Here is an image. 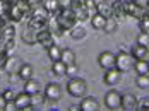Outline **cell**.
<instances>
[{
  "mask_svg": "<svg viewBox=\"0 0 149 111\" xmlns=\"http://www.w3.org/2000/svg\"><path fill=\"white\" fill-rule=\"evenodd\" d=\"M45 96H46V99H48V101H58L60 96H62V89H60V85H58V84H55V82L46 84Z\"/></svg>",
  "mask_w": 149,
  "mask_h": 111,
  "instance_id": "11",
  "label": "cell"
},
{
  "mask_svg": "<svg viewBox=\"0 0 149 111\" xmlns=\"http://www.w3.org/2000/svg\"><path fill=\"white\" fill-rule=\"evenodd\" d=\"M28 3H29L31 7H38V5L43 3V0H28Z\"/></svg>",
  "mask_w": 149,
  "mask_h": 111,
  "instance_id": "46",
  "label": "cell"
},
{
  "mask_svg": "<svg viewBox=\"0 0 149 111\" xmlns=\"http://www.w3.org/2000/svg\"><path fill=\"white\" fill-rule=\"evenodd\" d=\"M29 28H33L34 31H41V29H45V28H48V24H45V22H40V21H34V19H29V24H28Z\"/></svg>",
  "mask_w": 149,
  "mask_h": 111,
  "instance_id": "36",
  "label": "cell"
},
{
  "mask_svg": "<svg viewBox=\"0 0 149 111\" xmlns=\"http://www.w3.org/2000/svg\"><path fill=\"white\" fill-rule=\"evenodd\" d=\"M122 74L123 72H120L117 67H113V68H110V70H106V74H104V84L106 85H117L122 82Z\"/></svg>",
  "mask_w": 149,
  "mask_h": 111,
  "instance_id": "9",
  "label": "cell"
},
{
  "mask_svg": "<svg viewBox=\"0 0 149 111\" xmlns=\"http://www.w3.org/2000/svg\"><path fill=\"white\" fill-rule=\"evenodd\" d=\"M72 2L74 0H58L60 9H72Z\"/></svg>",
  "mask_w": 149,
  "mask_h": 111,
  "instance_id": "40",
  "label": "cell"
},
{
  "mask_svg": "<svg viewBox=\"0 0 149 111\" xmlns=\"http://www.w3.org/2000/svg\"><path fill=\"white\" fill-rule=\"evenodd\" d=\"M104 24H106V17L101 16V14H94V16L91 17V26H93L94 29H98V31H103Z\"/></svg>",
  "mask_w": 149,
  "mask_h": 111,
  "instance_id": "25",
  "label": "cell"
},
{
  "mask_svg": "<svg viewBox=\"0 0 149 111\" xmlns=\"http://www.w3.org/2000/svg\"><path fill=\"white\" fill-rule=\"evenodd\" d=\"M111 10H113V17H120L125 16V9H123V2H115V3H111Z\"/></svg>",
  "mask_w": 149,
  "mask_h": 111,
  "instance_id": "33",
  "label": "cell"
},
{
  "mask_svg": "<svg viewBox=\"0 0 149 111\" xmlns=\"http://www.w3.org/2000/svg\"><path fill=\"white\" fill-rule=\"evenodd\" d=\"M33 74H34L33 65H31V63H21V68H19V72H17L19 79L28 80V79H31V77H33Z\"/></svg>",
  "mask_w": 149,
  "mask_h": 111,
  "instance_id": "19",
  "label": "cell"
},
{
  "mask_svg": "<svg viewBox=\"0 0 149 111\" xmlns=\"http://www.w3.org/2000/svg\"><path fill=\"white\" fill-rule=\"evenodd\" d=\"M117 28H118V19L117 17H106V24H104L103 31L106 34H113V32L117 31Z\"/></svg>",
  "mask_w": 149,
  "mask_h": 111,
  "instance_id": "24",
  "label": "cell"
},
{
  "mask_svg": "<svg viewBox=\"0 0 149 111\" xmlns=\"http://www.w3.org/2000/svg\"><path fill=\"white\" fill-rule=\"evenodd\" d=\"M111 2H113V3H115V2H125V0H111Z\"/></svg>",
  "mask_w": 149,
  "mask_h": 111,
  "instance_id": "47",
  "label": "cell"
},
{
  "mask_svg": "<svg viewBox=\"0 0 149 111\" xmlns=\"http://www.w3.org/2000/svg\"><path fill=\"white\" fill-rule=\"evenodd\" d=\"M5 106H7V99L3 97V94H0V111L5 110Z\"/></svg>",
  "mask_w": 149,
  "mask_h": 111,
  "instance_id": "43",
  "label": "cell"
},
{
  "mask_svg": "<svg viewBox=\"0 0 149 111\" xmlns=\"http://www.w3.org/2000/svg\"><path fill=\"white\" fill-rule=\"evenodd\" d=\"M123 9H125V16H132L135 19H141L142 16H146V9H142L135 0H125Z\"/></svg>",
  "mask_w": 149,
  "mask_h": 111,
  "instance_id": "4",
  "label": "cell"
},
{
  "mask_svg": "<svg viewBox=\"0 0 149 111\" xmlns=\"http://www.w3.org/2000/svg\"><path fill=\"white\" fill-rule=\"evenodd\" d=\"M122 108L123 110H137L139 108V101L134 94H122Z\"/></svg>",
  "mask_w": 149,
  "mask_h": 111,
  "instance_id": "16",
  "label": "cell"
},
{
  "mask_svg": "<svg viewBox=\"0 0 149 111\" xmlns=\"http://www.w3.org/2000/svg\"><path fill=\"white\" fill-rule=\"evenodd\" d=\"M60 60H62L65 65L75 63V51L74 50H70V48H63V50H62V57H60Z\"/></svg>",
  "mask_w": 149,
  "mask_h": 111,
  "instance_id": "21",
  "label": "cell"
},
{
  "mask_svg": "<svg viewBox=\"0 0 149 111\" xmlns=\"http://www.w3.org/2000/svg\"><path fill=\"white\" fill-rule=\"evenodd\" d=\"M0 34H2V43H3V41H10V39H14V38H15L14 24H7V26L0 31Z\"/></svg>",
  "mask_w": 149,
  "mask_h": 111,
  "instance_id": "23",
  "label": "cell"
},
{
  "mask_svg": "<svg viewBox=\"0 0 149 111\" xmlns=\"http://www.w3.org/2000/svg\"><path fill=\"white\" fill-rule=\"evenodd\" d=\"M72 12L75 14V19L79 21V22H82V21H86L88 19V12H86V9H84V3H82V0H74L72 2Z\"/></svg>",
  "mask_w": 149,
  "mask_h": 111,
  "instance_id": "13",
  "label": "cell"
},
{
  "mask_svg": "<svg viewBox=\"0 0 149 111\" xmlns=\"http://www.w3.org/2000/svg\"><path fill=\"white\" fill-rule=\"evenodd\" d=\"M3 70H5V74L7 75H17V72H19V68H21V62L12 57V55H9L7 58H5V62H3V67H2Z\"/></svg>",
  "mask_w": 149,
  "mask_h": 111,
  "instance_id": "8",
  "label": "cell"
},
{
  "mask_svg": "<svg viewBox=\"0 0 149 111\" xmlns=\"http://www.w3.org/2000/svg\"><path fill=\"white\" fill-rule=\"evenodd\" d=\"M69 32H70L72 39H75V41H79V39H84V38H86V28H84L81 22H77V24H75Z\"/></svg>",
  "mask_w": 149,
  "mask_h": 111,
  "instance_id": "20",
  "label": "cell"
},
{
  "mask_svg": "<svg viewBox=\"0 0 149 111\" xmlns=\"http://www.w3.org/2000/svg\"><path fill=\"white\" fill-rule=\"evenodd\" d=\"M134 70L137 72V75L149 74V62L148 60H135L134 62Z\"/></svg>",
  "mask_w": 149,
  "mask_h": 111,
  "instance_id": "26",
  "label": "cell"
},
{
  "mask_svg": "<svg viewBox=\"0 0 149 111\" xmlns=\"http://www.w3.org/2000/svg\"><path fill=\"white\" fill-rule=\"evenodd\" d=\"M7 17H9L12 22H21V21L24 19V14H22L21 7L17 5V2H15V3H12V7H10V10H9Z\"/></svg>",
  "mask_w": 149,
  "mask_h": 111,
  "instance_id": "18",
  "label": "cell"
},
{
  "mask_svg": "<svg viewBox=\"0 0 149 111\" xmlns=\"http://www.w3.org/2000/svg\"><path fill=\"white\" fill-rule=\"evenodd\" d=\"M77 74H79V67H77V63L67 65V72H65V75H69V77H77Z\"/></svg>",
  "mask_w": 149,
  "mask_h": 111,
  "instance_id": "38",
  "label": "cell"
},
{
  "mask_svg": "<svg viewBox=\"0 0 149 111\" xmlns=\"http://www.w3.org/2000/svg\"><path fill=\"white\" fill-rule=\"evenodd\" d=\"M104 104H106L108 110H120L122 108V94L117 89L108 91L106 96H104Z\"/></svg>",
  "mask_w": 149,
  "mask_h": 111,
  "instance_id": "5",
  "label": "cell"
},
{
  "mask_svg": "<svg viewBox=\"0 0 149 111\" xmlns=\"http://www.w3.org/2000/svg\"><path fill=\"white\" fill-rule=\"evenodd\" d=\"M139 108H142V110H149V97L142 99V101H139Z\"/></svg>",
  "mask_w": 149,
  "mask_h": 111,
  "instance_id": "42",
  "label": "cell"
},
{
  "mask_svg": "<svg viewBox=\"0 0 149 111\" xmlns=\"http://www.w3.org/2000/svg\"><path fill=\"white\" fill-rule=\"evenodd\" d=\"M139 21V29L142 32H149V16H142L141 19H137Z\"/></svg>",
  "mask_w": 149,
  "mask_h": 111,
  "instance_id": "35",
  "label": "cell"
},
{
  "mask_svg": "<svg viewBox=\"0 0 149 111\" xmlns=\"http://www.w3.org/2000/svg\"><path fill=\"white\" fill-rule=\"evenodd\" d=\"M46 101V96L45 92L41 94L40 91L38 92H34V94H31V108H40V106H43Z\"/></svg>",
  "mask_w": 149,
  "mask_h": 111,
  "instance_id": "27",
  "label": "cell"
},
{
  "mask_svg": "<svg viewBox=\"0 0 149 111\" xmlns=\"http://www.w3.org/2000/svg\"><path fill=\"white\" fill-rule=\"evenodd\" d=\"M142 9H149V0H135Z\"/></svg>",
  "mask_w": 149,
  "mask_h": 111,
  "instance_id": "45",
  "label": "cell"
},
{
  "mask_svg": "<svg viewBox=\"0 0 149 111\" xmlns=\"http://www.w3.org/2000/svg\"><path fill=\"white\" fill-rule=\"evenodd\" d=\"M46 53H48V58H50L52 62H57V60H60V57H62V50L58 48L57 43L52 45L50 48H46Z\"/></svg>",
  "mask_w": 149,
  "mask_h": 111,
  "instance_id": "28",
  "label": "cell"
},
{
  "mask_svg": "<svg viewBox=\"0 0 149 111\" xmlns=\"http://www.w3.org/2000/svg\"><path fill=\"white\" fill-rule=\"evenodd\" d=\"M21 41L26 43V45H34L38 43V32L34 31L33 28H24V31L21 32Z\"/></svg>",
  "mask_w": 149,
  "mask_h": 111,
  "instance_id": "15",
  "label": "cell"
},
{
  "mask_svg": "<svg viewBox=\"0 0 149 111\" xmlns=\"http://www.w3.org/2000/svg\"><path fill=\"white\" fill-rule=\"evenodd\" d=\"M130 55L134 57V60H148V57H149V46L135 45V46L130 50Z\"/></svg>",
  "mask_w": 149,
  "mask_h": 111,
  "instance_id": "17",
  "label": "cell"
},
{
  "mask_svg": "<svg viewBox=\"0 0 149 111\" xmlns=\"http://www.w3.org/2000/svg\"><path fill=\"white\" fill-rule=\"evenodd\" d=\"M24 91H26L28 94H34V92H38V91H40V84H38V80H34L33 77L28 79L26 80V84H24Z\"/></svg>",
  "mask_w": 149,
  "mask_h": 111,
  "instance_id": "31",
  "label": "cell"
},
{
  "mask_svg": "<svg viewBox=\"0 0 149 111\" xmlns=\"http://www.w3.org/2000/svg\"><path fill=\"white\" fill-rule=\"evenodd\" d=\"M115 60H117V55L111 53V51H101L100 57H98V63H100V67L104 68V70L113 68V67H115Z\"/></svg>",
  "mask_w": 149,
  "mask_h": 111,
  "instance_id": "6",
  "label": "cell"
},
{
  "mask_svg": "<svg viewBox=\"0 0 149 111\" xmlns=\"http://www.w3.org/2000/svg\"><path fill=\"white\" fill-rule=\"evenodd\" d=\"M50 17H52V14L46 10V7L43 5V3L38 5V7H33V10H31V14H29V19L40 21V22H45V24H48Z\"/></svg>",
  "mask_w": 149,
  "mask_h": 111,
  "instance_id": "7",
  "label": "cell"
},
{
  "mask_svg": "<svg viewBox=\"0 0 149 111\" xmlns=\"http://www.w3.org/2000/svg\"><path fill=\"white\" fill-rule=\"evenodd\" d=\"M55 19H57L58 26L65 32H69L75 26V24L79 22V21L75 19V14L72 12V9H60L58 12L55 14Z\"/></svg>",
  "mask_w": 149,
  "mask_h": 111,
  "instance_id": "1",
  "label": "cell"
},
{
  "mask_svg": "<svg viewBox=\"0 0 149 111\" xmlns=\"http://www.w3.org/2000/svg\"><path fill=\"white\" fill-rule=\"evenodd\" d=\"M135 84H137V87H139V89H144V91H148V89H149V74L137 75Z\"/></svg>",
  "mask_w": 149,
  "mask_h": 111,
  "instance_id": "34",
  "label": "cell"
},
{
  "mask_svg": "<svg viewBox=\"0 0 149 111\" xmlns=\"http://www.w3.org/2000/svg\"><path fill=\"white\" fill-rule=\"evenodd\" d=\"M98 14H101V16H104V17H111V16H113L111 3H110V2H106V0L98 2Z\"/></svg>",
  "mask_w": 149,
  "mask_h": 111,
  "instance_id": "22",
  "label": "cell"
},
{
  "mask_svg": "<svg viewBox=\"0 0 149 111\" xmlns=\"http://www.w3.org/2000/svg\"><path fill=\"white\" fill-rule=\"evenodd\" d=\"M79 108H81L82 111H96V110H100V103H98V99H96V97L88 96V97H82V101H81Z\"/></svg>",
  "mask_w": 149,
  "mask_h": 111,
  "instance_id": "14",
  "label": "cell"
},
{
  "mask_svg": "<svg viewBox=\"0 0 149 111\" xmlns=\"http://www.w3.org/2000/svg\"><path fill=\"white\" fill-rule=\"evenodd\" d=\"M2 48L5 50V53H7V55H10V53L15 50V41H14V39H10V41H3V46H2Z\"/></svg>",
  "mask_w": 149,
  "mask_h": 111,
  "instance_id": "39",
  "label": "cell"
},
{
  "mask_svg": "<svg viewBox=\"0 0 149 111\" xmlns=\"http://www.w3.org/2000/svg\"><path fill=\"white\" fill-rule=\"evenodd\" d=\"M137 45H142V46H149V32H139L137 36Z\"/></svg>",
  "mask_w": 149,
  "mask_h": 111,
  "instance_id": "37",
  "label": "cell"
},
{
  "mask_svg": "<svg viewBox=\"0 0 149 111\" xmlns=\"http://www.w3.org/2000/svg\"><path fill=\"white\" fill-rule=\"evenodd\" d=\"M52 72H53L55 75L62 77V75H65V72H67V65L63 63L62 60H57V62H53V65H52Z\"/></svg>",
  "mask_w": 149,
  "mask_h": 111,
  "instance_id": "30",
  "label": "cell"
},
{
  "mask_svg": "<svg viewBox=\"0 0 149 111\" xmlns=\"http://www.w3.org/2000/svg\"><path fill=\"white\" fill-rule=\"evenodd\" d=\"M2 94H3V97H5L7 101H14V99H15V94H14V91H10V89H5V91H3Z\"/></svg>",
  "mask_w": 149,
  "mask_h": 111,
  "instance_id": "41",
  "label": "cell"
},
{
  "mask_svg": "<svg viewBox=\"0 0 149 111\" xmlns=\"http://www.w3.org/2000/svg\"><path fill=\"white\" fill-rule=\"evenodd\" d=\"M134 57L130 55V53H127V51H120L118 55H117V60H115V67L118 68L120 72H129L130 68H134Z\"/></svg>",
  "mask_w": 149,
  "mask_h": 111,
  "instance_id": "3",
  "label": "cell"
},
{
  "mask_svg": "<svg viewBox=\"0 0 149 111\" xmlns=\"http://www.w3.org/2000/svg\"><path fill=\"white\" fill-rule=\"evenodd\" d=\"M82 3H84V9H86V12H88L89 17L98 14V2L96 0H82Z\"/></svg>",
  "mask_w": 149,
  "mask_h": 111,
  "instance_id": "29",
  "label": "cell"
},
{
  "mask_svg": "<svg viewBox=\"0 0 149 111\" xmlns=\"http://www.w3.org/2000/svg\"><path fill=\"white\" fill-rule=\"evenodd\" d=\"M38 43L43 48H50L52 45H55V36L52 34V31L48 28H45V29L38 31Z\"/></svg>",
  "mask_w": 149,
  "mask_h": 111,
  "instance_id": "10",
  "label": "cell"
},
{
  "mask_svg": "<svg viewBox=\"0 0 149 111\" xmlns=\"http://www.w3.org/2000/svg\"><path fill=\"white\" fill-rule=\"evenodd\" d=\"M86 91H88V84L81 77H70V80L67 82V92L72 97H84Z\"/></svg>",
  "mask_w": 149,
  "mask_h": 111,
  "instance_id": "2",
  "label": "cell"
},
{
  "mask_svg": "<svg viewBox=\"0 0 149 111\" xmlns=\"http://www.w3.org/2000/svg\"><path fill=\"white\" fill-rule=\"evenodd\" d=\"M5 26H7V21H5V16H3V14L0 12V31H2V29H3Z\"/></svg>",
  "mask_w": 149,
  "mask_h": 111,
  "instance_id": "44",
  "label": "cell"
},
{
  "mask_svg": "<svg viewBox=\"0 0 149 111\" xmlns=\"http://www.w3.org/2000/svg\"><path fill=\"white\" fill-rule=\"evenodd\" d=\"M43 5L46 7V10H48L52 16H55V14L60 10L58 0H43Z\"/></svg>",
  "mask_w": 149,
  "mask_h": 111,
  "instance_id": "32",
  "label": "cell"
},
{
  "mask_svg": "<svg viewBox=\"0 0 149 111\" xmlns=\"http://www.w3.org/2000/svg\"><path fill=\"white\" fill-rule=\"evenodd\" d=\"M14 103H15V108L17 110H29L31 108V94H28L26 91L15 94Z\"/></svg>",
  "mask_w": 149,
  "mask_h": 111,
  "instance_id": "12",
  "label": "cell"
}]
</instances>
